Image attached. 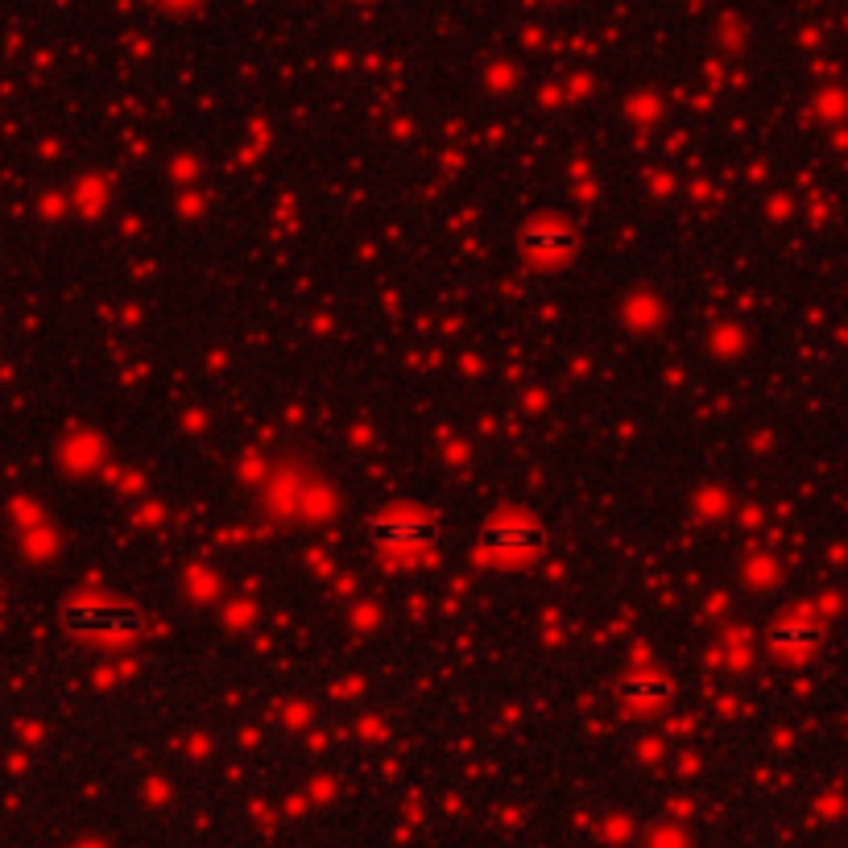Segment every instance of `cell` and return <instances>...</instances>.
<instances>
[{
	"label": "cell",
	"instance_id": "obj_1",
	"mask_svg": "<svg viewBox=\"0 0 848 848\" xmlns=\"http://www.w3.org/2000/svg\"><path fill=\"white\" fill-rule=\"evenodd\" d=\"M522 253L534 265H567L575 253H580V236L567 224H551V220H538L522 232Z\"/></svg>",
	"mask_w": 848,
	"mask_h": 848
},
{
	"label": "cell",
	"instance_id": "obj_2",
	"mask_svg": "<svg viewBox=\"0 0 848 848\" xmlns=\"http://www.w3.org/2000/svg\"><path fill=\"white\" fill-rule=\"evenodd\" d=\"M373 538L385 551H418L431 538V522L418 513H385L373 522Z\"/></svg>",
	"mask_w": 848,
	"mask_h": 848
},
{
	"label": "cell",
	"instance_id": "obj_3",
	"mask_svg": "<svg viewBox=\"0 0 848 848\" xmlns=\"http://www.w3.org/2000/svg\"><path fill=\"white\" fill-rule=\"evenodd\" d=\"M484 542H489V551H497L501 559H530L542 547V530L530 522H497Z\"/></svg>",
	"mask_w": 848,
	"mask_h": 848
},
{
	"label": "cell",
	"instance_id": "obj_4",
	"mask_svg": "<svg viewBox=\"0 0 848 848\" xmlns=\"http://www.w3.org/2000/svg\"><path fill=\"white\" fill-rule=\"evenodd\" d=\"M820 625L815 621H803V617H795V621H782V625H774V633H770V650L778 654V658H791V662H799V658H807L815 646H820Z\"/></svg>",
	"mask_w": 848,
	"mask_h": 848
},
{
	"label": "cell",
	"instance_id": "obj_5",
	"mask_svg": "<svg viewBox=\"0 0 848 848\" xmlns=\"http://www.w3.org/2000/svg\"><path fill=\"white\" fill-rule=\"evenodd\" d=\"M87 621L100 633H112V638H125V633H141L145 617L133 609V604H87Z\"/></svg>",
	"mask_w": 848,
	"mask_h": 848
},
{
	"label": "cell",
	"instance_id": "obj_6",
	"mask_svg": "<svg viewBox=\"0 0 848 848\" xmlns=\"http://www.w3.org/2000/svg\"><path fill=\"white\" fill-rule=\"evenodd\" d=\"M671 695V679L658 675V671H633L621 679V700L625 704H638V708H654Z\"/></svg>",
	"mask_w": 848,
	"mask_h": 848
},
{
	"label": "cell",
	"instance_id": "obj_7",
	"mask_svg": "<svg viewBox=\"0 0 848 848\" xmlns=\"http://www.w3.org/2000/svg\"><path fill=\"white\" fill-rule=\"evenodd\" d=\"M174 5H191V0H174Z\"/></svg>",
	"mask_w": 848,
	"mask_h": 848
}]
</instances>
